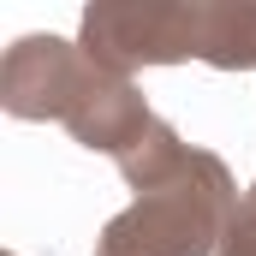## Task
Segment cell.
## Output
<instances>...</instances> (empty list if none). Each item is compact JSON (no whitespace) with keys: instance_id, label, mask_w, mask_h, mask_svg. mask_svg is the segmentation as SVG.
Wrapping results in <instances>:
<instances>
[{"instance_id":"obj_1","label":"cell","mask_w":256,"mask_h":256,"mask_svg":"<svg viewBox=\"0 0 256 256\" xmlns=\"http://www.w3.org/2000/svg\"><path fill=\"white\" fill-rule=\"evenodd\" d=\"M238 208L244 202L226 161L214 149H191L161 191L137 196L102 226L96 256H214Z\"/></svg>"},{"instance_id":"obj_2","label":"cell","mask_w":256,"mask_h":256,"mask_svg":"<svg viewBox=\"0 0 256 256\" xmlns=\"http://www.w3.org/2000/svg\"><path fill=\"white\" fill-rule=\"evenodd\" d=\"M78 48L108 72L131 78L137 66H179L202 48V6L173 0H96L84 6Z\"/></svg>"},{"instance_id":"obj_3","label":"cell","mask_w":256,"mask_h":256,"mask_svg":"<svg viewBox=\"0 0 256 256\" xmlns=\"http://www.w3.org/2000/svg\"><path fill=\"white\" fill-rule=\"evenodd\" d=\"M90 72H96V60L66 36H18L0 60V108L12 120H30V126L36 120L66 126V114L84 96Z\"/></svg>"},{"instance_id":"obj_4","label":"cell","mask_w":256,"mask_h":256,"mask_svg":"<svg viewBox=\"0 0 256 256\" xmlns=\"http://www.w3.org/2000/svg\"><path fill=\"white\" fill-rule=\"evenodd\" d=\"M149 126H155V114H149L143 90H137L131 78H120V72H108V66L96 60L90 84H84V96H78V102H72V114H66L72 143H84V149H96V155H114V161H120V155H126Z\"/></svg>"},{"instance_id":"obj_5","label":"cell","mask_w":256,"mask_h":256,"mask_svg":"<svg viewBox=\"0 0 256 256\" xmlns=\"http://www.w3.org/2000/svg\"><path fill=\"white\" fill-rule=\"evenodd\" d=\"M196 60L214 72H256V0H220L202 6V48Z\"/></svg>"},{"instance_id":"obj_6","label":"cell","mask_w":256,"mask_h":256,"mask_svg":"<svg viewBox=\"0 0 256 256\" xmlns=\"http://www.w3.org/2000/svg\"><path fill=\"white\" fill-rule=\"evenodd\" d=\"M185 155H191V143L167 126V120H155V126L120 155V173H126V185H131L137 196H149V191H161V185L185 167Z\"/></svg>"},{"instance_id":"obj_7","label":"cell","mask_w":256,"mask_h":256,"mask_svg":"<svg viewBox=\"0 0 256 256\" xmlns=\"http://www.w3.org/2000/svg\"><path fill=\"white\" fill-rule=\"evenodd\" d=\"M214 256H256V202L250 196H244V208L232 214V226H226V238H220Z\"/></svg>"},{"instance_id":"obj_8","label":"cell","mask_w":256,"mask_h":256,"mask_svg":"<svg viewBox=\"0 0 256 256\" xmlns=\"http://www.w3.org/2000/svg\"><path fill=\"white\" fill-rule=\"evenodd\" d=\"M250 202H256V179H250Z\"/></svg>"}]
</instances>
